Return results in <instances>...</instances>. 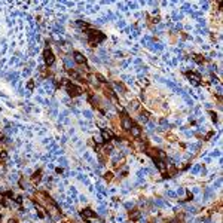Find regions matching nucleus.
I'll list each match as a JSON object with an SVG mask.
<instances>
[{
  "label": "nucleus",
  "instance_id": "obj_1",
  "mask_svg": "<svg viewBox=\"0 0 223 223\" xmlns=\"http://www.w3.org/2000/svg\"><path fill=\"white\" fill-rule=\"evenodd\" d=\"M66 91H67V94L70 97H79L80 94H82V88L80 86H78V85H74V83H72V82H68V83H66Z\"/></svg>",
  "mask_w": 223,
  "mask_h": 223
},
{
  "label": "nucleus",
  "instance_id": "obj_2",
  "mask_svg": "<svg viewBox=\"0 0 223 223\" xmlns=\"http://www.w3.org/2000/svg\"><path fill=\"white\" fill-rule=\"evenodd\" d=\"M43 57H45L46 66H52V64L55 63V57H54V54H52V51H51V49H45V52H43Z\"/></svg>",
  "mask_w": 223,
  "mask_h": 223
},
{
  "label": "nucleus",
  "instance_id": "obj_3",
  "mask_svg": "<svg viewBox=\"0 0 223 223\" xmlns=\"http://www.w3.org/2000/svg\"><path fill=\"white\" fill-rule=\"evenodd\" d=\"M132 127V122H131V118H128L127 115H123L122 116V128L125 131H129Z\"/></svg>",
  "mask_w": 223,
  "mask_h": 223
},
{
  "label": "nucleus",
  "instance_id": "obj_4",
  "mask_svg": "<svg viewBox=\"0 0 223 223\" xmlns=\"http://www.w3.org/2000/svg\"><path fill=\"white\" fill-rule=\"evenodd\" d=\"M73 55H74V58H73V59H74V63H78V64H83L85 61H86V58H85V57H83V55L80 54V52H74Z\"/></svg>",
  "mask_w": 223,
  "mask_h": 223
},
{
  "label": "nucleus",
  "instance_id": "obj_5",
  "mask_svg": "<svg viewBox=\"0 0 223 223\" xmlns=\"http://www.w3.org/2000/svg\"><path fill=\"white\" fill-rule=\"evenodd\" d=\"M129 109L134 110V112H140V110H141V104H140V101H138V100L131 101V103H129Z\"/></svg>",
  "mask_w": 223,
  "mask_h": 223
},
{
  "label": "nucleus",
  "instance_id": "obj_6",
  "mask_svg": "<svg viewBox=\"0 0 223 223\" xmlns=\"http://www.w3.org/2000/svg\"><path fill=\"white\" fill-rule=\"evenodd\" d=\"M129 131H131V135L137 138V137H140V134H141V128L138 127V125H132Z\"/></svg>",
  "mask_w": 223,
  "mask_h": 223
},
{
  "label": "nucleus",
  "instance_id": "obj_7",
  "mask_svg": "<svg viewBox=\"0 0 223 223\" xmlns=\"http://www.w3.org/2000/svg\"><path fill=\"white\" fill-rule=\"evenodd\" d=\"M80 214H82V217H85V219H91V217H94V216H95V213H94L91 208H85Z\"/></svg>",
  "mask_w": 223,
  "mask_h": 223
},
{
  "label": "nucleus",
  "instance_id": "obj_8",
  "mask_svg": "<svg viewBox=\"0 0 223 223\" xmlns=\"http://www.w3.org/2000/svg\"><path fill=\"white\" fill-rule=\"evenodd\" d=\"M138 119H140L141 122H149V113L147 112H140V115H138Z\"/></svg>",
  "mask_w": 223,
  "mask_h": 223
},
{
  "label": "nucleus",
  "instance_id": "obj_9",
  "mask_svg": "<svg viewBox=\"0 0 223 223\" xmlns=\"http://www.w3.org/2000/svg\"><path fill=\"white\" fill-rule=\"evenodd\" d=\"M64 63H66L67 68H72L73 66H74V59H73L72 57H64Z\"/></svg>",
  "mask_w": 223,
  "mask_h": 223
},
{
  "label": "nucleus",
  "instance_id": "obj_10",
  "mask_svg": "<svg viewBox=\"0 0 223 223\" xmlns=\"http://www.w3.org/2000/svg\"><path fill=\"white\" fill-rule=\"evenodd\" d=\"M140 216H141V213L138 211V210H132V213H129V217H131L132 220H137Z\"/></svg>",
  "mask_w": 223,
  "mask_h": 223
},
{
  "label": "nucleus",
  "instance_id": "obj_11",
  "mask_svg": "<svg viewBox=\"0 0 223 223\" xmlns=\"http://www.w3.org/2000/svg\"><path fill=\"white\" fill-rule=\"evenodd\" d=\"M40 174H42V170H37L36 173L33 174L31 180H33V182H39V180H40Z\"/></svg>",
  "mask_w": 223,
  "mask_h": 223
},
{
  "label": "nucleus",
  "instance_id": "obj_12",
  "mask_svg": "<svg viewBox=\"0 0 223 223\" xmlns=\"http://www.w3.org/2000/svg\"><path fill=\"white\" fill-rule=\"evenodd\" d=\"M112 178H113V174L110 173V171H109V173H106V174H104V180H107V182H110Z\"/></svg>",
  "mask_w": 223,
  "mask_h": 223
},
{
  "label": "nucleus",
  "instance_id": "obj_13",
  "mask_svg": "<svg viewBox=\"0 0 223 223\" xmlns=\"http://www.w3.org/2000/svg\"><path fill=\"white\" fill-rule=\"evenodd\" d=\"M0 159H2V161L8 159V152H6V150H2V153H0Z\"/></svg>",
  "mask_w": 223,
  "mask_h": 223
},
{
  "label": "nucleus",
  "instance_id": "obj_14",
  "mask_svg": "<svg viewBox=\"0 0 223 223\" xmlns=\"http://www.w3.org/2000/svg\"><path fill=\"white\" fill-rule=\"evenodd\" d=\"M196 63H204V57H201V55H195V58H193Z\"/></svg>",
  "mask_w": 223,
  "mask_h": 223
},
{
  "label": "nucleus",
  "instance_id": "obj_15",
  "mask_svg": "<svg viewBox=\"0 0 223 223\" xmlns=\"http://www.w3.org/2000/svg\"><path fill=\"white\" fill-rule=\"evenodd\" d=\"M83 115H85V118H88V119L92 118V113L89 112V110H85V112H83Z\"/></svg>",
  "mask_w": 223,
  "mask_h": 223
},
{
  "label": "nucleus",
  "instance_id": "obj_16",
  "mask_svg": "<svg viewBox=\"0 0 223 223\" xmlns=\"http://www.w3.org/2000/svg\"><path fill=\"white\" fill-rule=\"evenodd\" d=\"M94 140H95L97 143H103V141H104V140H103V137H101V135H97V137H94Z\"/></svg>",
  "mask_w": 223,
  "mask_h": 223
},
{
  "label": "nucleus",
  "instance_id": "obj_17",
  "mask_svg": "<svg viewBox=\"0 0 223 223\" xmlns=\"http://www.w3.org/2000/svg\"><path fill=\"white\" fill-rule=\"evenodd\" d=\"M97 79H100V82H103V83L107 82V80H106V78H104V76H101V74H97Z\"/></svg>",
  "mask_w": 223,
  "mask_h": 223
},
{
  "label": "nucleus",
  "instance_id": "obj_18",
  "mask_svg": "<svg viewBox=\"0 0 223 223\" xmlns=\"http://www.w3.org/2000/svg\"><path fill=\"white\" fill-rule=\"evenodd\" d=\"M33 86H34V82H33V80H31V82H28V85H27L28 89H33Z\"/></svg>",
  "mask_w": 223,
  "mask_h": 223
},
{
  "label": "nucleus",
  "instance_id": "obj_19",
  "mask_svg": "<svg viewBox=\"0 0 223 223\" xmlns=\"http://www.w3.org/2000/svg\"><path fill=\"white\" fill-rule=\"evenodd\" d=\"M127 208H132V202H127V205H125Z\"/></svg>",
  "mask_w": 223,
  "mask_h": 223
},
{
  "label": "nucleus",
  "instance_id": "obj_20",
  "mask_svg": "<svg viewBox=\"0 0 223 223\" xmlns=\"http://www.w3.org/2000/svg\"><path fill=\"white\" fill-rule=\"evenodd\" d=\"M8 223H18V222H17L15 219H9V220H8Z\"/></svg>",
  "mask_w": 223,
  "mask_h": 223
}]
</instances>
